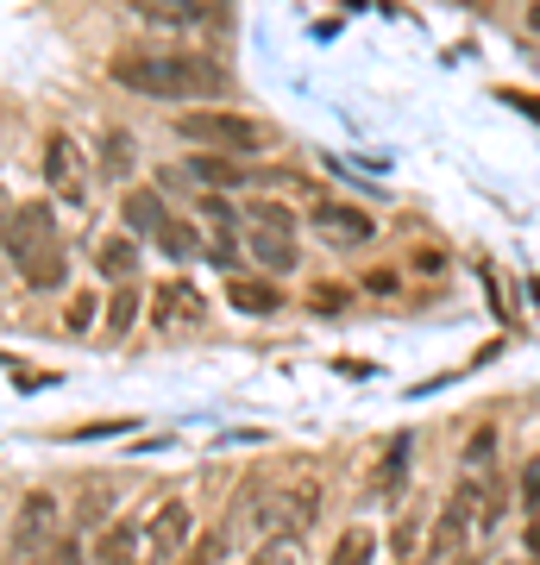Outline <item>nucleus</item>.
<instances>
[{
    "label": "nucleus",
    "mask_w": 540,
    "mask_h": 565,
    "mask_svg": "<svg viewBox=\"0 0 540 565\" xmlns=\"http://www.w3.org/2000/svg\"><path fill=\"white\" fill-rule=\"evenodd\" d=\"M107 76L133 88V95H151V102H214L233 88L214 57H195V51H158V57H114Z\"/></svg>",
    "instance_id": "nucleus-1"
},
{
    "label": "nucleus",
    "mask_w": 540,
    "mask_h": 565,
    "mask_svg": "<svg viewBox=\"0 0 540 565\" xmlns=\"http://www.w3.org/2000/svg\"><path fill=\"white\" fill-rule=\"evenodd\" d=\"M0 252L13 258V270L25 277V289H39V296L63 289V277H70V258H63V239H57V214H51V202L13 207V214H7V226H0Z\"/></svg>",
    "instance_id": "nucleus-2"
},
{
    "label": "nucleus",
    "mask_w": 540,
    "mask_h": 565,
    "mask_svg": "<svg viewBox=\"0 0 540 565\" xmlns=\"http://www.w3.org/2000/svg\"><path fill=\"white\" fill-rule=\"evenodd\" d=\"M177 132L189 145H201V151H233V158L264 145V126L245 120V114H226V107H195V114H182Z\"/></svg>",
    "instance_id": "nucleus-3"
},
{
    "label": "nucleus",
    "mask_w": 540,
    "mask_h": 565,
    "mask_svg": "<svg viewBox=\"0 0 540 565\" xmlns=\"http://www.w3.org/2000/svg\"><path fill=\"white\" fill-rule=\"evenodd\" d=\"M308 221H315L320 239L340 245V252H352V245H364L371 233H378V221H371L364 207H346V202H315V214H308Z\"/></svg>",
    "instance_id": "nucleus-4"
},
{
    "label": "nucleus",
    "mask_w": 540,
    "mask_h": 565,
    "mask_svg": "<svg viewBox=\"0 0 540 565\" xmlns=\"http://www.w3.org/2000/svg\"><path fill=\"white\" fill-rule=\"evenodd\" d=\"M315 509H320L315 478H296V484L277 490V503H271V534H277V541H296L301 527L315 522Z\"/></svg>",
    "instance_id": "nucleus-5"
},
{
    "label": "nucleus",
    "mask_w": 540,
    "mask_h": 565,
    "mask_svg": "<svg viewBox=\"0 0 540 565\" xmlns=\"http://www.w3.org/2000/svg\"><path fill=\"white\" fill-rule=\"evenodd\" d=\"M189 541H195V509L170 497V503H163L158 515H151V527H145V546H151L158 559H177V553H182Z\"/></svg>",
    "instance_id": "nucleus-6"
},
{
    "label": "nucleus",
    "mask_w": 540,
    "mask_h": 565,
    "mask_svg": "<svg viewBox=\"0 0 540 565\" xmlns=\"http://www.w3.org/2000/svg\"><path fill=\"white\" fill-rule=\"evenodd\" d=\"M51 534H57V497L32 490L20 503V522H13V553H39V546H51Z\"/></svg>",
    "instance_id": "nucleus-7"
},
{
    "label": "nucleus",
    "mask_w": 540,
    "mask_h": 565,
    "mask_svg": "<svg viewBox=\"0 0 540 565\" xmlns=\"http://www.w3.org/2000/svg\"><path fill=\"white\" fill-rule=\"evenodd\" d=\"M44 182L57 189V202H82V158H76V145L63 139V132H51V145H44Z\"/></svg>",
    "instance_id": "nucleus-8"
},
{
    "label": "nucleus",
    "mask_w": 540,
    "mask_h": 565,
    "mask_svg": "<svg viewBox=\"0 0 540 565\" xmlns=\"http://www.w3.org/2000/svg\"><path fill=\"white\" fill-rule=\"evenodd\" d=\"M120 221H126L133 239H158V226L170 221V207H163L158 189H126L120 195Z\"/></svg>",
    "instance_id": "nucleus-9"
},
{
    "label": "nucleus",
    "mask_w": 540,
    "mask_h": 565,
    "mask_svg": "<svg viewBox=\"0 0 540 565\" xmlns=\"http://www.w3.org/2000/svg\"><path fill=\"white\" fill-rule=\"evenodd\" d=\"M252 264L283 277V270H296V233H283V226H252V239H245Z\"/></svg>",
    "instance_id": "nucleus-10"
},
{
    "label": "nucleus",
    "mask_w": 540,
    "mask_h": 565,
    "mask_svg": "<svg viewBox=\"0 0 540 565\" xmlns=\"http://www.w3.org/2000/svg\"><path fill=\"white\" fill-rule=\"evenodd\" d=\"M95 270L107 282H133L139 277V239H133V233H107V239L95 245Z\"/></svg>",
    "instance_id": "nucleus-11"
},
{
    "label": "nucleus",
    "mask_w": 540,
    "mask_h": 565,
    "mask_svg": "<svg viewBox=\"0 0 540 565\" xmlns=\"http://www.w3.org/2000/svg\"><path fill=\"white\" fill-rule=\"evenodd\" d=\"M409 452H415V440H409V434H390V440H383V459H378V478H371V497H396L402 478H409Z\"/></svg>",
    "instance_id": "nucleus-12"
},
{
    "label": "nucleus",
    "mask_w": 540,
    "mask_h": 565,
    "mask_svg": "<svg viewBox=\"0 0 540 565\" xmlns=\"http://www.w3.org/2000/svg\"><path fill=\"white\" fill-rule=\"evenodd\" d=\"M226 302L240 308V315H277L283 289H277V282H264V277H233V282H226Z\"/></svg>",
    "instance_id": "nucleus-13"
},
{
    "label": "nucleus",
    "mask_w": 540,
    "mask_h": 565,
    "mask_svg": "<svg viewBox=\"0 0 540 565\" xmlns=\"http://www.w3.org/2000/svg\"><path fill=\"white\" fill-rule=\"evenodd\" d=\"M182 170H189V182H201V189H233V182H245V170L233 163V151H195Z\"/></svg>",
    "instance_id": "nucleus-14"
},
{
    "label": "nucleus",
    "mask_w": 540,
    "mask_h": 565,
    "mask_svg": "<svg viewBox=\"0 0 540 565\" xmlns=\"http://www.w3.org/2000/svg\"><path fill=\"white\" fill-rule=\"evenodd\" d=\"M214 0H133V13L151 25H201Z\"/></svg>",
    "instance_id": "nucleus-15"
},
{
    "label": "nucleus",
    "mask_w": 540,
    "mask_h": 565,
    "mask_svg": "<svg viewBox=\"0 0 540 565\" xmlns=\"http://www.w3.org/2000/svg\"><path fill=\"white\" fill-rule=\"evenodd\" d=\"M158 252L163 258H177V264H189V258H201V233L189 221H163L158 226Z\"/></svg>",
    "instance_id": "nucleus-16"
},
{
    "label": "nucleus",
    "mask_w": 540,
    "mask_h": 565,
    "mask_svg": "<svg viewBox=\"0 0 540 565\" xmlns=\"http://www.w3.org/2000/svg\"><path fill=\"white\" fill-rule=\"evenodd\" d=\"M133 553H139V527L133 522H114L107 534H100V546H95L100 565H133Z\"/></svg>",
    "instance_id": "nucleus-17"
},
{
    "label": "nucleus",
    "mask_w": 540,
    "mask_h": 565,
    "mask_svg": "<svg viewBox=\"0 0 540 565\" xmlns=\"http://www.w3.org/2000/svg\"><path fill=\"white\" fill-rule=\"evenodd\" d=\"M378 559V534H371V527H346L340 534V546H333V565H371Z\"/></svg>",
    "instance_id": "nucleus-18"
},
{
    "label": "nucleus",
    "mask_w": 540,
    "mask_h": 565,
    "mask_svg": "<svg viewBox=\"0 0 540 565\" xmlns=\"http://www.w3.org/2000/svg\"><path fill=\"white\" fill-rule=\"evenodd\" d=\"M139 321V289L133 282H114V302H107V333H133Z\"/></svg>",
    "instance_id": "nucleus-19"
},
{
    "label": "nucleus",
    "mask_w": 540,
    "mask_h": 565,
    "mask_svg": "<svg viewBox=\"0 0 540 565\" xmlns=\"http://www.w3.org/2000/svg\"><path fill=\"white\" fill-rule=\"evenodd\" d=\"M201 221L214 226L221 239H233V226H240V221H233V207L221 202V189H214V195H201Z\"/></svg>",
    "instance_id": "nucleus-20"
},
{
    "label": "nucleus",
    "mask_w": 540,
    "mask_h": 565,
    "mask_svg": "<svg viewBox=\"0 0 540 565\" xmlns=\"http://www.w3.org/2000/svg\"><path fill=\"white\" fill-rule=\"evenodd\" d=\"M252 226H283V233H296V214L283 202H252V214H245Z\"/></svg>",
    "instance_id": "nucleus-21"
},
{
    "label": "nucleus",
    "mask_w": 540,
    "mask_h": 565,
    "mask_svg": "<svg viewBox=\"0 0 540 565\" xmlns=\"http://www.w3.org/2000/svg\"><path fill=\"white\" fill-rule=\"evenodd\" d=\"M245 565H296V541H264Z\"/></svg>",
    "instance_id": "nucleus-22"
},
{
    "label": "nucleus",
    "mask_w": 540,
    "mask_h": 565,
    "mask_svg": "<svg viewBox=\"0 0 540 565\" xmlns=\"http://www.w3.org/2000/svg\"><path fill=\"white\" fill-rule=\"evenodd\" d=\"M221 553H226V534H208V541L189 553V565H221Z\"/></svg>",
    "instance_id": "nucleus-23"
},
{
    "label": "nucleus",
    "mask_w": 540,
    "mask_h": 565,
    "mask_svg": "<svg viewBox=\"0 0 540 565\" xmlns=\"http://www.w3.org/2000/svg\"><path fill=\"white\" fill-rule=\"evenodd\" d=\"M44 565H82V546H76V541H51Z\"/></svg>",
    "instance_id": "nucleus-24"
},
{
    "label": "nucleus",
    "mask_w": 540,
    "mask_h": 565,
    "mask_svg": "<svg viewBox=\"0 0 540 565\" xmlns=\"http://www.w3.org/2000/svg\"><path fill=\"white\" fill-rule=\"evenodd\" d=\"M490 446H497V434L484 427L478 440H472V452H465V465H472V471H484V459H490Z\"/></svg>",
    "instance_id": "nucleus-25"
},
{
    "label": "nucleus",
    "mask_w": 540,
    "mask_h": 565,
    "mask_svg": "<svg viewBox=\"0 0 540 565\" xmlns=\"http://www.w3.org/2000/svg\"><path fill=\"white\" fill-rule=\"evenodd\" d=\"M390 546H396L402 559H409V553H415V546H421V527H415V522H402L396 534H390Z\"/></svg>",
    "instance_id": "nucleus-26"
},
{
    "label": "nucleus",
    "mask_w": 540,
    "mask_h": 565,
    "mask_svg": "<svg viewBox=\"0 0 540 565\" xmlns=\"http://www.w3.org/2000/svg\"><path fill=\"white\" fill-rule=\"evenodd\" d=\"M95 327V302H70V333H88Z\"/></svg>",
    "instance_id": "nucleus-27"
},
{
    "label": "nucleus",
    "mask_w": 540,
    "mask_h": 565,
    "mask_svg": "<svg viewBox=\"0 0 540 565\" xmlns=\"http://www.w3.org/2000/svg\"><path fill=\"white\" fill-rule=\"evenodd\" d=\"M502 102H509V107H521L528 120H540V102H534V95H516V88H502Z\"/></svg>",
    "instance_id": "nucleus-28"
},
{
    "label": "nucleus",
    "mask_w": 540,
    "mask_h": 565,
    "mask_svg": "<svg viewBox=\"0 0 540 565\" xmlns=\"http://www.w3.org/2000/svg\"><path fill=\"white\" fill-rule=\"evenodd\" d=\"M364 289H378V296H396V277H390V270H371V277H364Z\"/></svg>",
    "instance_id": "nucleus-29"
},
{
    "label": "nucleus",
    "mask_w": 540,
    "mask_h": 565,
    "mask_svg": "<svg viewBox=\"0 0 540 565\" xmlns=\"http://www.w3.org/2000/svg\"><path fill=\"white\" fill-rule=\"evenodd\" d=\"M521 497H528V503H540V459L528 465V478H521Z\"/></svg>",
    "instance_id": "nucleus-30"
},
{
    "label": "nucleus",
    "mask_w": 540,
    "mask_h": 565,
    "mask_svg": "<svg viewBox=\"0 0 540 565\" xmlns=\"http://www.w3.org/2000/svg\"><path fill=\"white\" fill-rule=\"evenodd\" d=\"M528 25H534V32H540V0H528Z\"/></svg>",
    "instance_id": "nucleus-31"
},
{
    "label": "nucleus",
    "mask_w": 540,
    "mask_h": 565,
    "mask_svg": "<svg viewBox=\"0 0 540 565\" xmlns=\"http://www.w3.org/2000/svg\"><path fill=\"white\" fill-rule=\"evenodd\" d=\"M528 546H534V553H540V522H534V527H528Z\"/></svg>",
    "instance_id": "nucleus-32"
},
{
    "label": "nucleus",
    "mask_w": 540,
    "mask_h": 565,
    "mask_svg": "<svg viewBox=\"0 0 540 565\" xmlns=\"http://www.w3.org/2000/svg\"><path fill=\"white\" fill-rule=\"evenodd\" d=\"M459 565H472V559H459Z\"/></svg>",
    "instance_id": "nucleus-33"
},
{
    "label": "nucleus",
    "mask_w": 540,
    "mask_h": 565,
    "mask_svg": "<svg viewBox=\"0 0 540 565\" xmlns=\"http://www.w3.org/2000/svg\"><path fill=\"white\" fill-rule=\"evenodd\" d=\"M528 565H540V559H528Z\"/></svg>",
    "instance_id": "nucleus-34"
},
{
    "label": "nucleus",
    "mask_w": 540,
    "mask_h": 565,
    "mask_svg": "<svg viewBox=\"0 0 540 565\" xmlns=\"http://www.w3.org/2000/svg\"><path fill=\"white\" fill-rule=\"evenodd\" d=\"M402 565H409V559H402Z\"/></svg>",
    "instance_id": "nucleus-35"
}]
</instances>
